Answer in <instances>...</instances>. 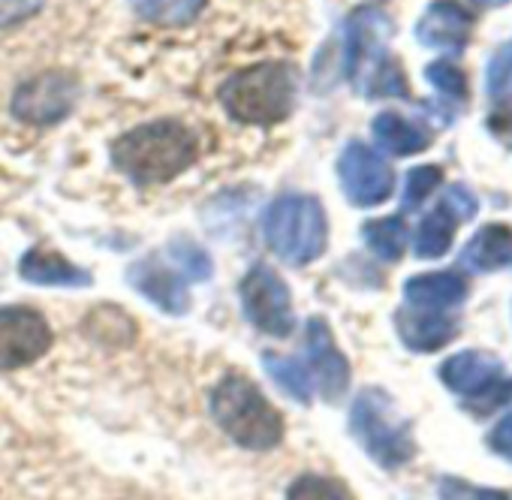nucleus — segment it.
<instances>
[{
	"label": "nucleus",
	"instance_id": "obj_29",
	"mask_svg": "<svg viewBox=\"0 0 512 500\" xmlns=\"http://www.w3.org/2000/svg\"><path fill=\"white\" fill-rule=\"evenodd\" d=\"M440 497L443 500H509L503 491H494V488H476V485H467L455 476H446L440 479Z\"/></svg>",
	"mask_w": 512,
	"mask_h": 500
},
{
	"label": "nucleus",
	"instance_id": "obj_7",
	"mask_svg": "<svg viewBox=\"0 0 512 500\" xmlns=\"http://www.w3.org/2000/svg\"><path fill=\"white\" fill-rule=\"evenodd\" d=\"M440 377L452 392L467 395L470 410L476 407L479 413H488L512 398V380L503 377V362L479 350L449 356L440 365Z\"/></svg>",
	"mask_w": 512,
	"mask_h": 500
},
{
	"label": "nucleus",
	"instance_id": "obj_14",
	"mask_svg": "<svg viewBox=\"0 0 512 500\" xmlns=\"http://www.w3.org/2000/svg\"><path fill=\"white\" fill-rule=\"evenodd\" d=\"M470 34H473V16L458 0H434L416 25V40L425 49L461 52L470 43Z\"/></svg>",
	"mask_w": 512,
	"mask_h": 500
},
{
	"label": "nucleus",
	"instance_id": "obj_2",
	"mask_svg": "<svg viewBox=\"0 0 512 500\" xmlns=\"http://www.w3.org/2000/svg\"><path fill=\"white\" fill-rule=\"evenodd\" d=\"M392 22L377 7H359L344 25V70L362 97H407L401 64L389 55Z\"/></svg>",
	"mask_w": 512,
	"mask_h": 500
},
{
	"label": "nucleus",
	"instance_id": "obj_4",
	"mask_svg": "<svg viewBox=\"0 0 512 500\" xmlns=\"http://www.w3.org/2000/svg\"><path fill=\"white\" fill-rule=\"evenodd\" d=\"M211 416L238 446L266 452L284 440V419L253 380L229 374L211 392Z\"/></svg>",
	"mask_w": 512,
	"mask_h": 500
},
{
	"label": "nucleus",
	"instance_id": "obj_16",
	"mask_svg": "<svg viewBox=\"0 0 512 500\" xmlns=\"http://www.w3.org/2000/svg\"><path fill=\"white\" fill-rule=\"evenodd\" d=\"M461 263H464V269H470L476 275L512 269V229L503 223L482 226L461 250Z\"/></svg>",
	"mask_w": 512,
	"mask_h": 500
},
{
	"label": "nucleus",
	"instance_id": "obj_9",
	"mask_svg": "<svg viewBox=\"0 0 512 500\" xmlns=\"http://www.w3.org/2000/svg\"><path fill=\"white\" fill-rule=\"evenodd\" d=\"M338 178L347 199L359 208L383 205L395 190L392 166L365 142H350L338 160Z\"/></svg>",
	"mask_w": 512,
	"mask_h": 500
},
{
	"label": "nucleus",
	"instance_id": "obj_11",
	"mask_svg": "<svg viewBox=\"0 0 512 500\" xmlns=\"http://www.w3.org/2000/svg\"><path fill=\"white\" fill-rule=\"evenodd\" d=\"M52 347V326L34 308H0V371H16Z\"/></svg>",
	"mask_w": 512,
	"mask_h": 500
},
{
	"label": "nucleus",
	"instance_id": "obj_3",
	"mask_svg": "<svg viewBox=\"0 0 512 500\" xmlns=\"http://www.w3.org/2000/svg\"><path fill=\"white\" fill-rule=\"evenodd\" d=\"M220 103L226 115L238 124H281L296 106V73L290 64L281 61L238 70L220 85Z\"/></svg>",
	"mask_w": 512,
	"mask_h": 500
},
{
	"label": "nucleus",
	"instance_id": "obj_26",
	"mask_svg": "<svg viewBox=\"0 0 512 500\" xmlns=\"http://www.w3.org/2000/svg\"><path fill=\"white\" fill-rule=\"evenodd\" d=\"M443 181V169L440 166H416L407 181H404V196H401V208L410 211V208H419Z\"/></svg>",
	"mask_w": 512,
	"mask_h": 500
},
{
	"label": "nucleus",
	"instance_id": "obj_19",
	"mask_svg": "<svg viewBox=\"0 0 512 500\" xmlns=\"http://www.w3.org/2000/svg\"><path fill=\"white\" fill-rule=\"evenodd\" d=\"M371 133L380 142V148L395 154V157H410V154H419V151H425L431 145V136L419 124H413V121H407V118H401L395 112L377 115L374 124H371Z\"/></svg>",
	"mask_w": 512,
	"mask_h": 500
},
{
	"label": "nucleus",
	"instance_id": "obj_6",
	"mask_svg": "<svg viewBox=\"0 0 512 500\" xmlns=\"http://www.w3.org/2000/svg\"><path fill=\"white\" fill-rule=\"evenodd\" d=\"M350 428L365 452L383 467H401L416 452L410 422L398 413L395 401L383 389H365L356 395Z\"/></svg>",
	"mask_w": 512,
	"mask_h": 500
},
{
	"label": "nucleus",
	"instance_id": "obj_5",
	"mask_svg": "<svg viewBox=\"0 0 512 500\" xmlns=\"http://www.w3.org/2000/svg\"><path fill=\"white\" fill-rule=\"evenodd\" d=\"M266 244L290 266L314 263L329 241L326 211L317 196L308 193H284L278 196L263 217Z\"/></svg>",
	"mask_w": 512,
	"mask_h": 500
},
{
	"label": "nucleus",
	"instance_id": "obj_20",
	"mask_svg": "<svg viewBox=\"0 0 512 500\" xmlns=\"http://www.w3.org/2000/svg\"><path fill=\"white\" fill-rule=\"evenodd\" d=\"M455 226H458V220L452 214H446L440 205L431 214H425V220L419 223L416 238H413L416 257L419 260H437V257H443L446 250H449V244H452Z\"/></svg>",
	"mask_w": 512,
	"mask_h": 500
},
{
	"label": "nucleus",
	"instance_id": "obj_8",
	"mask_svg": "<svg viewBox=\"0 0 512 500\" xmlns=\"http://www.w3.org/2000/svg\"><path fill=\"white\" fill-rule=\"evenodd\" d=\"M241 308L247 320L275 338L293 335L296 314H293V296L284 284V278L269 266H253L241 281Z\"/></svg>",
	"mask_w": 512,
	"mask_h": 500
},
{
	"label": "nucleus",
	"instance_id": "obj_31",
	"mask_svg": "<svg viewBox=\"0 0 512 500\" xmlns=\"http://www.w3.org/2000/svg\"><path fill=\"white\" fill-rule=\"evenodd\" d=\"M46 0H0V28H13L34 19Z\"/></svg>",
	"mask_w": 512,
	"mask_h": 500
},
{
	"label": "nucleus",
	"instance_id": "obj_24",
	"mask_svg": "<svg viewBox=\"0 0 512 500\" xmlns=\"http://www.w3.org/2000/svg\"><path fill=\"white\" fill-rule=\"evenodd\" d=\"M163 257L187 278V281H208L211 278V257L205 250L187 238H175L166 250Z\"/></svg>",
	"mask_w": 512,
	"mask_h": 500
},
{
	"label": "nucleus",
	"instance_id": "obj_1",
	"mask_svg": "<svg viewBox=\"0 0 512 500\" xmlns=\"http://www.w3.org/2000/svg\"><path fill=\"white\" fill-rule=\"evenodd\" d=\"M196 157H199L196 133L175 118L139 124L124 136H118L112 145L115 169L124 172L139 187L166 184L178 178L196 163Z\"/></svg>",
	"mask_w": 512,
	"mask_h": 500
},
{
	"label": "nucleus",
	"instance_id": "obj_32",
	"mask_svg": "<svg viewBox=\"0 0 512 500\" xmlns=\"http://www.w3.org/2000/svg\"><path fill=\"white\" fill-rule=\"evenodd\" d=\"M488 443H491V449H494V452H500L503 458H509V461H512V416H506V419L491 431Z\"/></svg>",
	"mask_w": 512,
	"mask_h": 500
},
{
	"label": "nucleus",
	"instance_id": "obj_33",
	"mask_svg": "<svg viewBox=\"0 0 512 500\" xmlns=\"http://www.w3.org/2000/svg\"><path fill=\"white\" fill-rule=\"evenodd\" d=\"M473 4H479V7H500V4H506V0H473Z\"/></svg>",
	"mask_w": 512,
	"mask_h": 500
},
{
	"label": "nucleus",
	"instance_id": "obj_30",
	"mask_svg": "<svg viewBox=\"0 0 512 500\" xmlns=\"http://www.w3.org/2000/svg\"><path fill=\"white\" fill-rule=\"evenodd\" d=\"M440 208H443L446 214H452V217L461 223V220H470V217L476 214L479 202H476V196H473L464 184H452V187L443 193Z\"/></svg>",
	"mask_w": 512,
	"mask_h": 500
},
{
	"label": "nucleus",
	"instance_id": "obj_22",
	"mask_svg": "<svg viewBox=\"0 0 512 500\" xmlns=\"http://www.w3.org/2000/svg\"><path fill=\"white\" fill-rule=\"evenodd\" d=\"M130 7L154 25L181 28V25L196 22L205 0H130Z\"/></svg>",
	"mask_w": 512,
	"mask_h": 500
},
{
	"label": "nucleus",
	"instance_id": "obj_27",
	"mask_svg": "<svg viewBox=\"0 0 512 500\" xmlns=\"http://www.w3.org/2000/svg\"><path fill=\"white\" fill-rule=\"evenodd\" d=\"M485 88H488L491 100H509L512 97V40L506 46H500L494 52V58L488 61Z\"/></svg>",
	"mask_w": 512,
	"mask_h": 500
},
{
	"label": "nucleus",
	"instance_id": "obj_12",
	"mask_svg": "<svg viewBox=\"0 0 512 500\" xmlns=\"http://www.w3.org/2000/svg\"><path fill=\"white\" fill-rule=\"evenodd\" d=\"M305 368L311 374L314 389L326 401H341V395L350 386V365L344 353L338 350L332 329L323 317L308 320V365Z\"/></svg>",
	"mask_w": 512,
	"mask_h": 500
},
{
	"label": "nucleus",
	"instance_id": "obj_21",
	"mask_svg": "<svg viewBox=\"0 0 512 500\" xmlns=\"http://www.w3.org/2000/svg\"><path fill=\"white\" fill-rule=\"evenodd\" d=\"M362 235L368 241V247L386 263H398L404 257L407 247V223L404 217H380V220H368L362 226Z\"/></svg>",
	"mask_w": 512,
	"mask_h": 500
},
{
	"label": "nucleus",
	"instance_id": "obj_18",
	"mask_svg": "<svg viewBox=\"0 0 512 500\" xmlns=\"http://www.w3.org/2000/svg\"><path fill=\"white\" fill-rule=\"evenodd\" d=\"M467 296V284L455 272H431L416 275L404 284V299L419 311H443L461 305Z\"/></svg>",
	"mask_w": 512,
	"mask_h": 500
},
{
	"label": "nucleus",
	"instance_id": "obj_15",
	"mask_svg": "<svg viewBox=\"0 0 512 500\" xmlns=\"http://www.w3.org/2000/svg\"><path fill=\"white\" fill-rule=\"evenodd\" d=\"M395 323H398L401 341L416 353H434V350L446 347L458 332V323L440 311H419V308L398 311Z\"/></svg>",
	"mask_w": 512,
	"mask_h": 500
},
{
	"label": "nucleus",
	"instance_id": "obj_28",
	"mask_svg": "<svg viewBox=\"0 0 512 500\" xmlns=\"http://www.w3.org/2000/svg\"><path fill=\"white\" fill-rule=\"evenodd\" d=\"M425 79H428L443 97L458 100V103L467 100V76H464L455 64H449V61H434V64L425 67Z\"/></svg>",
	"mask_w": 512,
	"mask_h": 500
},
{
	"label": "nucleus",
	"instance_id": "obj_13",
	"mask_svg": "<svg viewBox=\"0 0 512 500\" xmlns=\"http://www.w3.org/2000/svg\"><path fill=\"white\" fill-rule=\"evenodd\" d=\"M127 278L136 287V293H142L148 302H154L166 314H184L190 308L187 278L163 254H151V257L133 263Z\"/></svg>",
	"mask_w": 512,
	"mask_h": 500
},
{
	"label": "nucleus",
	"instance_id": "obj_25",
	"mask_svg": "<svg viewBox=\"0 0 512 500\" xmlns=\"http://www.w3.org/2000/svg\"><path fill=\"white\" fill-rule=\"evenodd\" d=\"M287 500H353V494L347 491L344 482L332 479V476H299L290 491H287Z\"/></svg>",
	"mask_w": 512,
	"mask_h": 500
},
{
	"label": "nucleus",
	"instance_id": "obj_10",
	"mask_svg": "<svg viewBox=\"0 0 512 500\" xmlns=\"http://www.w3.org/2000/svg\"><path fill=\"white\" fill-rule=\"evenodd\" d=\"M79 100V82L70 73L49 70L25 82L13 97V115L28 124H58L64 121Z\"/></svg>",
	"mask_w": 512,
	"mask_h": 500
},
{
	"label": "nucleus",
	"instance_id": "obj_23",
	"mask_svg": "<svg viewBox=\"0 0 512 500\" xmlns=\"http://www.w3.org/2000/svg\"><path fill=\"white\" fill-rule=\"evenodd\" d=\"M263 359H266V371L275 377V383H278L287 395H293V398L302 401V404H311V398H314V383H311L308 368H305L299 359H287V356H275V353H266Z\"/></svg>",
	"mask_w": 512,
	"mask_h": 500
},
{
	"label": "nucleus",
	"instance_id": "obj_17",
	"mask_svg": "<svg viewBox=\"0 0 512 500\" xmlns=\"http://www.w3.org/2000/svg\"><path fill=\"white\" fill-rule=\"evenodd\" d=\"M19 275L28 284H40V287H91V275L85 269L55 254V250H43V247L28 250L19 263Z\"/></svg>",
	"mask_w": 512,
	"mask_h": 500
}]
</instances>
